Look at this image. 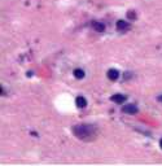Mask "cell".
I'll return each instance as SVG.
<instances>
[{
  "label": "cell",
  "instance_id": "cell-6",
  "mask_svg": "<svg viewBox=\"0 0 162 166\" xmlns=\"http://www.w3.org/2000/svg\"><path fill=\"white\" fill-rule=\"evenodd\" d=\"M75 104H77L78 108H84L86 105H87V100H86L83 96H78L75 99Z\"/></svg>",
  "mask_w": 162,
  "mask_h": 166
},
{
  "label": "cell",
  "instance_id": "cell-5",
  "mask_svg": "<svg viewBox=\"0 0 162 166\" xmlns=\"http://www.w3.org/2000/svg\"><path fill=\"white\" fill-rule=\"evenodd\" d=\"M112 100L114 103H117V104H123L125 100H126V96H125V95L117 93V95H114V96H112Z\"/></svg>",
  "mask_w": 162,
  "mask_h": 166
},
{
  "label": "cell",
  "instance_id": "cell-3",
  "mask_svg": "<svg viewBox=\"0 0 162 166\" xmlns=\"http://www.w3.org/2000/svg\"><path fill=\"white\" fill-rule=\"evenodd\" d=\"M122 110L125 112V113H127V114H135V113H137V108H136L134 104L125 105L123 108H122Z\"/></svg>",
  "mask_w": 162,
  "mask_h": 166
},
{
  "label": "cell",
  "instance_id": "cell-2",
  "mask_svg": "<svg viewBox=\"0 0 162 166\" xmlns=\"http://www.w3.org/2000/svg\"><path fill=\"white\" fill-rule=\"evenodd\" d=\"M130 23L129 22H126V21H123V20H119V21H117V30L118 31H122V33H125V31H127V30H130Z\"/></svg>",
  "mask_w": 162,
  "mask_h": 166
},
{
  "label": "cell",
  "instance_id": "cell-9",
  "mask_svg": "<svg viewBox=\"0 0 162 166\" xmlns=\"http://www.w3.org/2000/svg\"><path fill=\"white\" fill-rule=\"evenodd\" d=\"M127 16H129V18H130V20H134V18H136V13H135L134 10H130L129 13H127Z\"/></svg>",
  "mask_w": 162,
  "mask_h": 166
},
{
  "label": "cell",
  "instance_id": "cell-11",
  "mask_svg": "<svg viewBox=\"0 0 162 166\" xmlns=\"http://www.w3.org/2000/svg\"><path fill=\"white\" fill-rule=\"evenodd\" d=\"M160 100H161V101H162V96H160Z\"/></svg>",
  "mask_w": 162,
  "mask_h": 166
},
{
  "label": "cell",
  "instance_id": "cell-8",
  "mask_svg": "<svg viewBox=\"0 0 162 166\" xmlns=\"http://www.w3.org/2000/svg\"><path fill=\"white\" fill-rule=\"evenodd\" d=\"M74 77H75V78H78V79H82L84 77V72L82 69H75L74 70Z\"/></svg>",
  "mask_w": 162,
  "mask_h": 166
},
{
  "label": "cell",
  "instance_id": "cell-10",
  "mask_svg": "<svg viewBox=\"0 0 162 166\" xmlns=\"http://www.w3.org/2000/svg\"><path fill=\"white\" fill-rule=\"evenodd\" d=\"M160 145H161V148H162V139L160 140Z\"/></svg>",
  "mask_w": 162,
  "mask_h": 166
},
{
  "label": "cell",
  "instance_id": "cell-4",
  "mask_svg": "<svg viewBox=\"0 0 162 166\" xmlns=\"http://www.w3.org/2000/svg\"><path fill=\"white\" fill-rule=\"evenodd\" d=\"M118 77H119L118 70H115V69L108 70V78L110 79V81H117V79H118Z\"/></svg>",
  "mask_w": 162,
  "mask_h": 166
},
{
  "label": "cell",
  "instance_id": "cell-7",
  "mask_svg": "<svg viewBox=\"0 0 162 166\" xmlns=\"http://www.w3.org/2000/svg\"><path fill=\"white\" fill-rule=\"evenodd\" d=\"M94 29L97 33H104L105 31V25H104L102 22H95L94 23Z\"/></svg>",
  "mask_w": 162,
  "mask_h": 166
},
{
  "label": "cell",
  "instance_id": "cell-1",
  "mask_svg": "<svg viewBox=\"0 0 162 166\" xmlns=\"http://www.w3.org/2000/svg\"><path fill=\"white\" fill-rule=\"evenodd\" d=\"M73 132L80 140H91L96 136L97 128L94 126V124L80 123V124H75V126L73 127Z\"/></svg>",
  "mask_w": 162,
  "mask_h": 166
}]
</instances>
